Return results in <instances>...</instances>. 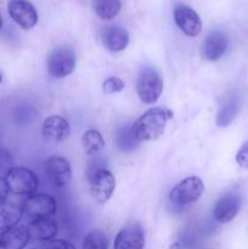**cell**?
I'll return each mask as SVG.
<instances>
[{
	"label": "cell",
	"mask_w": 248,
	"mask_h": 249,
	"mask_svg": "<svg viewBox=\"0 0 248 249\" xmlns=\"http://www.w3.org/2000/svg\"><path fill=\"white\" fill-rule=\"evenodd\" d=\"M173 16L177 26L181 29L185 36L195 38L201 33L202 21L198 14L192 7L185 4H177L174 6Z\"/></svg>",
	"instance_id": "cell-9"
},
{
	"label": "cell",
	"mask_w": 248,
	"mask_h": 249,
	"mask_svg": "<svg viewBox=\"0 0 248 249\" xmlns=\"http://www.w3.org/2000/svg\"><path fill=\"white\" fill-rule=\"evenodd\" d=\"M116 145L123 152H131L138 147L140 141L134 135L131 125H123L116 133Z\"/></svg>",
	"instance_id": "cell-21"
},
{
	"label": "cell",
	"mask_w": 248,
	"mask_h": 249,
	"mask_svg": "<svg viewBox=\"0 0 248 249\" xmlns=\"http://www.w3.org/2000/svg\"><path fill=\"white\" fill-rule=\"evenodd\" d=\"M1 82H2V75L1 73H0V84H1Z\"/></svg>",
	"instance_id": "cell-31"
},
{
	"label": "cell",
	"mask_w": 248,
	"mask_h": 249,
	"mask_svg": "<svg viewBox=\"0 0 248 249\" xmlns=\"http://www.w3.org/2000/svg\"><path fill=\"white\" fill-rule=\"evenodd\" d=\"M236 162L243 169H248V141H246L236 155Z\"/></svg>",
	"instance_id": "cell-26"
},
{
	"label": "cell",
	"mask_w": 248,
	"mask_h": 249,
	"mask_svg": "<svg viewBox=\"0 0 248 249\" xmlns=\"http://www.w3.org/2000/svg\"><path fill=\"white\" fill-rule=\"evenodd\" d=\"M82 143L88 156H94L105 148V140L101 133L95 129H89L82 136Z\"/></svg>",
	"instance_id": "cell-22"
},
{
	"label": "cell",
	"mask_w": 248,
	"mask_h": 249,
	"mask_svg": "<svg viewBox=\"0 0 248 249\" xmlns=\"http://www.w3.org/2000/svg\"><path fill=\"white\" fill-rule=\"evenodd\" d=\"M229 46V38L224 32L212 31L202 45V55L208 61H218L224 56Z\"/></svg>",
	"instance_id": "cell-13"
},
{
	"label": "cell",
	"mask_w": 248,
	"mask_h": 249,
	"mask_svg": "<svg viewBox=\"0 0 248 249\" xmlns=\"http://www.w3.org/2000/svg\"><path fill=\"white\" fill-rule=\"evenodd\" d=\"M101 40L105 48L112 53L123 51L129 44V33L119 26H109L102 31Z\"/></svg>",
	"instance_id": "cell-16"
},
{
	"label": "cell",
	"mask_w": 248,
	"mask_h": 249,
	"mask_svg": "<svg viewBox=\"0 0 248 249\" xmlns=\"http://www.w3.org/2000/svg\"><path fill=\"white\" fill-rule=\"evenodd\" d=\"M2 24H4V22H2V17H1V15H0V31H1V28H2Z\"/></svg>",
	"instance_id": "cell-30"
},
{
	"label": "cell",
	"mask_w": 248,
	"mask_h": 249,
	"mask_svg": "<svg viewBox=\"0 0 248 249\" xmlns=\"http://www.w3.org/2000/svg\"><path fill=\"white\" fill-rule=\"evenodd\" d=\"M57 211V203L53 197L45 194L32 195L23 203V214L29 220L40 218H53Z\"/></svg>",
	"instance_id": "cell-7"
},
{
	"label": "cell",
	"mask_w": 248,
	"mask_h": 249,
	"mask_svg": "<svg viewBox=\"0 0 248 249\" xmlns=\"http://www.w3.org/2000/svg\"><path fill=\"white\" fill-rule=\"evenodd\" d=\"M145 232L140 224L133 223L124 226L117 233L113 242V249H143Z\"/></svg>",
	"instance_id": "cell-12"
},
{
	"label": "cell",
	"mask_w": 248,
	"mask_h": 249,
	"mask_svg": "<svg viewBox=\"0 0 248 249\" xmlns=\"http://www.w3.org/2000/svg\"><path fill=\"white\" fill-rule=\"evenodd\" d=\"M9 187H7L6 180L5 178L0 177V204L4 203L6 201L7 196H9Z\"/></svg>",
	"instance_id": "cell-27"
},
{
	"label": "cell",
	"mask_w": 248,
	"mask_h": 249,
	"mask_svg": "<svg viewBox=\"0 0 248 249\" xmlns=\"http://www.w3.org/2000/svg\"><path fill=\"white\" fill-rule=\"evenodd\" d=\"M12 164L11 156L4 150H0V167H6V165Z\"/></svg>",
	"instance_id": "cell-28"
},
{
	"label": "cell",
	"mask_w": 248,
	"mask_h": 249,
	"mask_svg": "<svg viewBox=\"0 0 248 249\" xmlns=\"http://www.w3.org/2000/svg\"><path fill=\"white\" fill-rule=\"evenodd\" d=\"M90 192L99 204H105L109 201L116 190L114 175L107 169H97L90 175Z\"/></svg>",
	"instance_id": "cell-6"
},
{
	"label": "cell",
	"mask_w": 248,
	"mask_h": 249,
	"mask_svg": "<svg viewBox=\"0 0 248 249\" xmlns=\"http://www.w3.org/2000/svg\"><path fill=\"white\" fill-rule=\"evenodd\" d=\"M241 204H242V201H241V197L238 194H236V192L224 194L216 201L213 208L214 220L220 224L230 223L240 212Z\"/></svg>",
	"instance_id": "cell-11"
},
{
	"label": "cell",
	"mask_w": 248,
	"mask_h": 249,
	"mask_svg": "<svg viewBox=\"0 0 248 249\" xmlns=\"http://www.w3.org/2000/svg\"><path fill=\"white\" fill-rule=\"evenodd\" d=\"M31 240L34 241H46L53 240L57 235L58 226L53 218H40L29 220L26 226Z\"/></svg>",
	"instance_id": "cell-15"
},
{
	"label": "cell",
	"mask_w": 248,
	"mask_h": 249,
	"mask_svg": "<svg viewBox=\"0 0 248 249\" xmlns=\"http://www.w3.org/2000/svg\"><path fill=\"white\" fill-rule=\"evenodd\" d=\"M173 118V112L162 107L147 109L138 121L131 124L134 135L139 141H155L164 134L165 126Z\"/></svg>",
	"instance_id": "cell-1"
},
{
	"label": "cell",
	"mask_w": 248,
	"mask_h": 249,
	"mask_svg": "<svg viewBox=\"0 0 248 249\" xmlns=\"http://www.w3.org/2000/svg\"><path fill=\"white\" fill-rule=\"evenodd\" d=\"M77 65V55L68 45L56 46L50 53L46 62V68L51 77L65 78L72 74Z\"/></svg>",
	"instance_id": "cell-3"
},
{
	"label": "cell",
	"mask_w": 248,
	"mask_h": 249,
	"mask_svg": "<svg viewBox=\"0 0 248 249\" xmlns=\"http://www.w3.org/2000/svg\"><path fill=\"white\" fill-rule=\"evenodd\" d=\"M38 249H75L71 242L65 240H50L39 246Z\"/></svg>",
	"instance_id": "cell-25"
},
{
	"label": "cell",
	"mask_w": 248,
	"mask_h": 249,
	"mask_svg": "<svg viewBox=\"0 0 248 249\" xmlns=\"http://www.w3.org/2000/svg\"><path fill=\"white\" fill-rule=\"evenodd\" d=\"M9 191L17 196H32L39 186L38 178L31 169L11 167L5 175Z\"/></svg>",
	"instance_id": "cell-4"
},
{
	"label": "cell",
	"mask_w": 248,
	"mask_h": 249,
	"mask_svg": "<svg viewBox=\"0 0 248 249\" xmlns=\"http://www.w3.org/2000/svg\"><path fill=\"white\" fill-rule=\"evenodd\" d=\"M136 91L143 104H156L163 91V80L159 73L150 66L141 67L136 80Z\"/></svg>",
	"instance_id": "cell-2"
},
{
	"label": "cell",
	"mask_w": 248,
	"mask_h": 249,
	"mask_svg": "<svg viewBox=\"0 0 248 249\" xmlns=\"http://www.w3.org/2000/svg\"><path fill=\"white\" fill-rule=\"evenodd\" d=\"M23 216V204L6 202L0 204V232L18 225Z\"/></svg>",
	"instance_id": "cell-18"
},
{
	"label": "cell",
	"mask_w": 248,
	"mask_h": 249,
	"mask_svg": "<svg viewBox=\"0 0 248 249\" xmlns=\"http://www.w3.org/2000/svg\"><path fill=\"white\" fill-rule=\"evenodd\" d=\"M44 170L51 184L55 187H65L72 178V168L66 158L51 156L44 163Z\"/></svg>",
	"instance_id": "cell-10"
},
{
	"label": "cell",
	"mask_w": 248,
	"mask_h": 249,
	"mask_svg": "<svg viewBox=\"0 0 248 249\" xmlns=\"http://www.w3.org/2000/svg\"><path fill=\"white\" fill-rule=\"evenodd\" d=\"M241 102L238 96H231L221 105L220 109H219L218 114H216L215 123L216 125L220 128H225V126L230 125L235 118L237 117L238 111H240Z\"/></svg>",
	"instance_id": "cell-19"
},
{
	"label": "cell",
	"mask_w": 248,
	"mask_h": 249,
	"mask_svg": "<svg viewBox=\"0 0 248 249\" xmlns=\"http://www.w3.org/2000/svg\"><path fill=\"white\" fill-rule=\"evenodd\" d=\"M204 192V184L201 178L189 177L172 189L169 202L173 206L185 207L196 203Z\"/></svg>",
	"instance_id": "cell-5"
},
{
	"label": "cell",
	"mask_w": 248,
	"mask_h": 249,
	"mask_svg": "<svg viewBox=\"0 0 248 249\" xmlns=\"http://www.w3.org/2000/svg\"><path fill=\"white\" fill-rule=\"evenodd\" d=\"M29 241L26 226L17 225L0 232V249H24Z\"/></svg>",
	"instance_id": "cell-17"
},
{
	"label": "cell",
	"mask_w": 248,
	"mask_h": 249,
	"mask_svg": "<svg viewBox=\"0 0 248 249\" xmlns=\"http://www.w3.org/2000/svg\"><path fill=\"white\" fill-rule=\"evenodd\" d=\"M108 248V238L106 233L100 229H95L90 232L87 233V236L83 240L82 249H107Z\"/></svg>",
	"instance_id": "cell-23"
},
{
	"label": "cell",
	"mask_w": 248,
	"mask_h": 249,
	"mask_svg": "<svg viewBox=\"0 0 248 249\" xmlns=\"http://www.w3.org/2000/svg\"><path fill=\"white\" fill-rule=\"evenodd\" d=\"M125 84H124L123 80L118 77H109L102 83V90H104L105 94L112 95L117 94V92L123 91Z\"/></svg>",
	"instance_id": "cell-24"
},
{
	"label": "cell",
	"mask_w": 248,
	"mask_h": 249,
	"mask_svg": "<svg viewBox=\"0 0 248 249\" xmlns=\"http://www.w3.org/2000/svg\"><path fill=\"white\" fill-rule=\"evenodd\" d=\"M7 11L15 23L24 31L32 29L38 23V12L28 0H9Z\"/></svg>",
	"instance_id": "cell-8"
},
{
	"label": "cell",
	"mask_w": 248,
	"mask_h": 249,
	"mask_svg": "<svg viewBox=\"0 0 248 249\" xmlns=\"http://www.w3.org/2000/svg\"><path fill=\"white\" fill-rule=\"evenodd\" d=\"M24 249H26V248H24ZM28 249H38V247H36V248H28Z\"/></svg>",
	"instance_id": "cell-32"
},
{
	"label": "cell",
	"mask_w": 248,
	"mask_h": 249,
	"mask_svg": "<svg viewBox=\"0 0 248 249\" xmlns=\"http://www.w3.org/2000/svg\"><path fill=\"white\" fill-rule=\"evenodd\" d=\"M43 136L53 142H62L71 135L70 123L61 116H49L41 126Z\"/></svg>",
	"instance_id": "cell-14"
},
{
	"label": "cell",
	"mask_w": 248,
	"mask_h": 249,
	"mask_svg": "<svg viewBox=\"0 0 248 249\" xmlns=\"http://www.w3.org/2000/svg\"><path fill=\"white\" fill-rule=\"evenodd\" d=\"M170 249H180V243L179 242L174 243V245H173L172 247H170Z\"/></svg>",
	"instance_id": "cell-29"
},
{
	"label": "cell",
	"mask_w": 248,
	"mask_h": 249,
	"mask_svg": "<svg viewBox=\"0 0 248 249\" xmlns=\"http://www.w3.org/2000/svg\"><path fill=\"white\" fill-rule=\"evenodd\" d=\"M92 7L97 16L101 19L114 18L121 12L122 1L121 0H94Z\"/></svg>",
	"instance_id": "cell-20"
}]
</instances>
